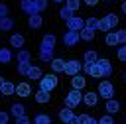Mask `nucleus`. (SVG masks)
<instances>
[{
  "mask_svg": "<svg viewBox=\"0 0 126 124\" xmlns=\"http://www.w3.org/2000/svg\"><path fill=\"white\" fill-rule=\"evenodd\" d=\"M81 100H83V94H81V91H79V89H73L71 93H67V94H65V106H69V108L79 106V104H81Z\"/></svg>",
  "mask_w": 126,
  "mask_h": 124,
  "instance_id": "nucleus-1",
  "label": "nucleus"
},
{
  "mask_svg": "<svg viewBox=\"0 0 126 124\" xmlns=\"http://www.w3.org/2000/svg\"><path fill=\"white\" fill-rule=\"evenodd\" d=\"M55 87H57V77H55V75H41V79H39V89L51 93Z\"/></svg>",
  "mask_w": 126,
  "mask_h": 124,
  "instance_id": "nucleus-2",
  "label": "nucleus"
},
{
  "mask_svg": "<svg viewBox=\"0 0 126 124\" xmlns=\"http://www.w3.org/2000/svg\"><path fill=\"white\" fill-rule=\"evenodd\" d=\"M112 94H114V85L108 83V81H102V83L98 85V96H102V98H110Z\"/></svg>",
  "mask_w": 126,
  "mask_h": 124,
  "instance_id": "nucleus-3",
  "label": "nucleus"
},
{
  "mask_svg": "<svg viewBox=\"0 0 126 124\" xmlns=\"http://www.w3.org/2000/svg\"><path fill=\"white\" fill-rule=\"evenodd\" d=\"M65 22H67V30H73V31H79V30L85 26V20H83L81 16H71V18H67Z\"/></svg>",
  "mask_w": 126,
  "mask_h": 124,
  "instance_id": "nucleus-4",
  "label": "nucleus"
},
{
  "mask_svg": "<svg viewBox=\"0 0 126 124\" xmlns=\"http://www.w3.org/2000/svg\"><path fill=\"white\" fill-rule=\"evenodd\" d=\"M53 47H55V35L53 33H45L43 39H41L39 51H53Z\"/></svg>",
  "mask_w": 126,
  "mask_h": 124,
  "instance_id": "nucleus-5",
  "label": "nucleus"
},
{
  "mask_svg": "<svg viewBox=\"0 0 126 124\" xmlns=\"http://www.w3.org/2000/svg\"><path fill=\"white\" fill-rule=\"evenodd\" d=\"M96 65H98V69H100V73H102V79L112 75V65H110V61H108V59L98 57V59H96Z\"/></svg>",
  "mask_w": 126,
  "mask_h": 124,
  "instance_id": "nucleus-6",
  "label": "nucleus"
},
{
  "mask_svg": "<svg viewBox=\"0 0 126 124\" xmlns=\"http://www.w3.org/2000/svg\"><path fill=\"white\" fill-rule=\"evenodd\" d=\"M81 37H79V31H73V30H67L65 33H63V43L67 45V47H73L77 41H79Z\"/></svg>",
  "mask_w": 126,
  "mask_h": 124,
  "instance_id": "nucleus-7",
  "label": "nucleus"
},
{
  "mask_svg": "<svg viewBox=\"0 0 126 124\" xmlns=\"http://www.w3.org/2000/svg\"><path fill=\"white\" fill-rule=\"evenodd\" d=\"M83 69H85V73H87V75L96 77V79H102V73H100V69H98L96 61H93V63H83Z\"/></svg>",
  "mask_w": 126,
  "mask_h": 124,
  "instance_id": "nucleus-8",
  "label": "nucleus"
},
{
  "mask_svg": "<svg viewBox=\"0 0 126 124\" xmlns=\"http://www.w3.org/2000/svg\"><path fill=\"white\" fill-rule=\"evenodd\" d=\"M79 71H81V61L71 59V61H67V63H65L63 73H67V75H75V73H79Z\"/></svg>",
  "mask_w": 126,
  "mask_h": 124,
  "instance_id": "nucleus-9",
  "label": "nucleus"
},
{
  "mask_svg": "<svg viewBox=\"0 0 126 124\" xmlns=\"http://www.w3.org/2000/svg\"><path fill=\"white\" fill-rule=\"evenodd\" d=\"M20 8H22V12H24V14H28V16L37 12V8H35V2H33V0H20ZM37 14H39V12H37Z\"/></svg>",
  "mask_w": 126,
  "mask_h": 124,
  "instance_id": "nucleus-10",
  "label": "nucleus"
},
{
  "mask_svg": "<svg viewBox=\"0 0 126 124\" xmlns=\"http://www.w3.org/2000/svg\"><path fill=\"white\" fill-rule=\"evenodd\" d=\"M71 85H73V89H79V91H83V89H85V85H87V79H85L83 75L75 73V75H71Z\"/></svg>",
  "mask_w": 126,
  "mask_h": 124,
  "instance_id": "nucleus-11",
  "label": "nucleus"
},
{
  "mask_svg": "<svg viewBox=\"0 0 126 124\" xmlns=\"http://www.w3.org/2000/svg\"><path fill=\"white\" fill-rule=\"evenodd\" d=\"M18 96H22V98H26V96H30L32 94V87L28 85V83H18V87H16V91H14Z\"/></svg>",
  "mask_w": 126,
  "mask_h": 124,
  "instance_id": "nucleus-12",
  "label": "nucleus"
},
{
  "mask_svg": "<svg viewBox=\"0 0 126 124\" xmlns=\"http://www.w3.org/2000/svg\"><path fill=\"white\" fill-rule=\"evenodd\" d=\"M104 108H106V112H108V114H116V112L120 110V102H118V100H114V98L110 96V98H106V106H104Z\"/></svg>",
  "mask_w": 126,
  "mask_h": 124,
  "instance_id": "nucleus-13",
  "label": "nucleus"
},
{
  "mask_svg": "<svg viewBox=\"0 0 126 124\" xmlns=\"http://www.w3.org/2000/svg\"><path fill=\"white\" fill-rule=\"evenodd\" d=\"M59 118H61L63 122H75V116H73V108H69V106L61 108V110H59Z\"/></svg>",
  "mask_w": 126,
  "mask_h": 124,
  "instance_id": "nucleus-14",
  "label": "nucleus"
},
{
  "mask_svg": "<svg viewBox=\"0 0 126 124\" xmlns=\"http://www.w3.org/2000/svg\"><path fill=\"white\" fill-rule=\"evenodd\" d=\"M49 65H51V69H53L55 73H63V69H65V61H63L61 57H53V59L49 61Z\"/></svg>",
  "mask_w": 126,
  "mask_h": 124,
  "instance_id": "nucleus-15",
  "label": "nucleus"
},
{
  "mask_svg": "<svg viewBox=\"0 0 126 124\" xmlns=\"http://www.w3.org/2000/svg\"><path fill=\"white\" fill-rule=\"evenodd\" d=\"M83 102H85L87 106H94V104L98 102V94L93 93V91H91V93H85V94H83Z\"/></svg>",
  "mask_w": 126,
  "mask_h": 124,
  "instance_id": "nucleus-16",
  "label": "nucleus"
},
{
  "mask_svg": "<svg viewBox=\"0 0 126 124\" xmlns=\"http://www.w3.org/2000/svg\"><path fill=\"white\" fill-rule=\"evenodd\" d=\"M79 37H81V39H85V41H91V39L94 37V30H91V28L83 26V28L79 30Z\"/></svg>",
  "mask_w": 126,
  "mask_h": 124,
  "instance_id": "nucleus-17",
  "label": "nucleus"
},
{
  "mask_svg": "<svg viewBox=\"0 0 126 124\" xmlns=\"http://www.w3.org/2000/svg\"><path fill=\"white\" fill-rule=\"evenodd\" d=\"M41 69L39 67H33V65H30V69H28V73H26V77L28 79H33V81H39L41 79Z\"/></svg>",
  "mask_w": 126,
  "mask_h": 124,
  "instance_id": "nucleus-18",
  "label": "nucleus"
},
{
  "mask_svg": "<svg viewBox=\"0 0 126 124\" xmlns=\"http://www.w3.org/2000/svg\"><path fill=\"white\" fill-rule=\"evenodd\" d=\"M43 24V20H41V16L35 12V14H30V18H28V26L30 28H39Z\"/></svg>",
  "mask_w": 126,
  "mask_h": 124,
  "instance_id": "nucleus-19",
  "label": "nucleus"
},
{
  "mask_svg": "<svg viewBox=\"0 0 126 124\" xmlns=\"http://www.w3.org/2000/svg\"><path fill=\"white\" fill-rule=\"evenodd\" d=\"M10 45L12 47H24V35L22 33H12L10 35Z\"/></svg>",
  "mask_w": 126,
  "mask_h": 124,
  "instance_id": "nucleus-20",
  "label": "nucleus"
},
{
  "mask_svg": "<svg viewBox=\"0 0 126 124\" xmlns=\"http://www.w3.org/2000/svg\"><path fill=\"white\" fill-rule=\"evenodd\" d=\"M12 28H14V22H12V18H8V16L0 18V30H2V31H10Z\"/></svg>",
  "mask_w": 126,
  "mask_h": 124,
  "instance_id": "nucleus-21",
  "label": "nucleus"
},
{
  "mask_svg": "<svg viewBox=\"0 0 126 124\" xmlns=\"http://www.w3.org/2000/svg\"><path fill=\"white\" fill-rule=\"evenodd\" d=\"M14 91H16V85H12V83L4 81V85H2V89H0V94H6V96H10V94H14Z\"/></svg>",
  "mask_w": 126,
  "mask_h": 124,
  "instance_id": "nucleus-22",
  "label": "nucleus"
},
{
  "mask_svg": "<svg viewBox=\"0 0 126 124\" xmlns=\"http://www.w3.org/2000/svg\"><path fill=\"white\" fill-rule=\"evenodd\" d=\"M75 122L77 124H94L96 118H91L89 114H81V116H75Z\"/></svg>",
  "mask_w": 126,
  "mask_h": 124,
  "instance_id": "nucleus-23",
  "label": "nucleus"
},
{
  "mask_svg": "<svg viewBox=\"0 0 126 124\" xmlns=\"http://www.w3.org/2000/svg\"><path fill=\"white\" fill-rule=\"evenodd\" d=\"M32 61V55H30V51H26V49H20L18 51V63H30Z\"/></svg>",
  "mask_w": 126,
  "mask_h": 124,
  "instance_id": "nucleus-24",
  "label": "nucleus"
},
{
  "mask_svg": "<svg viewBox=\"0 0 126 124\" xmlns=\"http://www.w3.org/2000/svg\"><path fill=\"white\" fill-rule=\"evenodd\" d=\"M35 100H37V102H41V104H43V102H49V93H47V91H43V89H39V91L35 93Z\"/></svg>",
  "mask_w": 126,
  "mask_h": 124,
  "instance_id": "nucleus-25",
  "label": "nucleus"
},
{
  "mask_svg": "<svg viewBox=\"0 0 126 124\" xmlns=\"http://www.w3.org/2000/svg\"><path fill=\"white\" fill-rule=\"evenodd\" d=\"M12 59V53L8 47H0V63H10Z\"/></svg>",
  "mask_w": 126,
  "mask_h": 124,
  "instance_id": "nucleus-26",
  "label": "nucleus"
},
{
  "mask_svg": "<svg viewBox=\"0 0 126 124\" xmlns=\"http://www.w3.org/2000/svg\"><path fill=\"white\" fill-rule=\"evenodd\" d=\"M83 59H85V63H93V61H96V59H98V53H96V51H93V49H89V51H85Z\"/></svg>",
  "mask_w": 126,
  "mask_h": 124,
  "instance_id": "nucleus-27",
  "label": "nucleus"
},
{
  "mask_svg": "<svg viewBox=\"0 0 126 124\" xmlns=\"http://www.w3.org/2000/svg\"><path fill=\"white\" fill-rule=\"evenodd\" d=\"M85 26L96 31V28H98V18H96V16H91V18H87V20H85Z\"/></svg>",
  "mask_w": 126,
  "mask_h": 124,
  "instance_id": "nucleus-28",
  "label": "nucleus"
},
{
  "mask_svg": "<svg viewBox=\"0 0 126 124\" xmlns=\"http://www.w3.org/2000/svg\"><path fill=\"white\" fill-rule=\"evenodd\" d=\"M33 122H35V124H51V116H47V114H37V116H33Z\"/></svg>",
  "mask_w": 126,
  "mask_h": 124,
  "instance_id": "nucleus-29",
  "label": "nucleus"
},
{
  "mask_svg": "<svg viewBox=\"0 0 126 124\" xmlns=\"http://www.w3.org/2000/svg\"><path fill=\"white\" fill-rule=\"evenodd\" d=\"M104 22H106L110 28H114V26L118 24V16H116V14H106V16H104Z\"/></svg>",
  "mask_w": 126,
  "mask_h": 124,
  "instance_id": "nucleus-30",
  "label": "nucleus"
},
{
  "mask_svg": "<svg viewBox=\"0 0 126 124\" xmlns=\"http://www.w3.org/2000/svg\"><path fill=\"white\" fill-rule=\"evenodd\" d=\"M104 41H106V45H110V47H112V45H118V41H116V33H114V31H108L106 37H104Z\"/></svg>",
  "mask_w": 126,
  "mask_h": 124,
  "instance_id": "nucleus-31",
  "label": "nucleus"
},
{
  "mask_svg": "<svg viewBox=\"0 0 126 124\" xmlns=\"http://www.w3.org/2000/svg\"><path fill=\"white\" fill-rule=\"evenodd\" d=\"M39 59H41L43 63H49V61L53 59V51H39Z\"/></svg>",
  "mask_w": 126,
  "mask_h": 124,
  "instance_id": "nucleus-32",
  "label": "nucleus"
},
{
  "mask_svg": "<svg viewBox=\"0 0 126 124\" xmlns=\"http://www.w3.org/2000/svg\"><path fill=\"white\" fill-rule=\"evenodd\" d=\"M59 16H61L63 20H67V18H71V16H73V10H71V8H67V6H63V8L59 10Z\"/></svg>",
  "mask_w": 126,
  "mask_h": 124,
  "instance_id": "nucleus-33",
  "label": "nucleus"
},
{
  "mask_svg": "<svg viewBox=\"0 0 126 124\" xmlns=\"http://www.w3.org/2000/svg\"><path fill=\"white\" fill-rule=\"evenodd\" d=\"M24 112H26L24 104H12V114H14V116H20V114H24Z\"/></svg>",
  "mask_w": 126,
  "mask_h": 124,
  "instance_id": "nucleus-34",
  "label": "nucleus"
},
{
  "mask_svg": "<svg viewBox=\"0 0 126 124\" xmlns=\"http://www.w3.org/2000/svg\"><path fill=\"white\" fill-rule=\"evenodd\" d=\"M114 33H116L118 45H120V43H126V30H118V31H114Z\"/></svg>",
  "mask_w": 126,
  "mask_h": 124,
  "instance_id": "nucleus-35",
  "label": "nucleus"
},
{
  "mask_svg": "<svg viewBox=\"0 0 126 124\" xmlns=\"http://www.w3.org/2000/svg\"><path fill=\"white\" fill-rule=\"evenodd\" d=\"M116 55H118V59H120V61H126V43H120V47H118Z\"/></svg>",
  "mask_w": 126,
  "mask_h": 124,
  "instance_id": "nucleus-36",
  "label": "nucleus"
},
{
  "mask_svg": "<svg viewBox=\"0 0 126 124\" xmlns=\"http://www.w3.org/2000/svg\"><path fill=\"white\" fill-rule=\"evenodd\" d=\"M65 6H67V8H71V10L75 12V10L81 6V0H65Z\"/></svg>",
  "mask_w": 126,
  "mask_h": 124,
  "instance_id": "nucleus-37",
  "label": "nucleus"
},
{
  "mask_svg": "<svg viewBox=\"0 0 126 124\" xmlns=\"http://www.w3.org/2000/svg\"><path fill=\"white\" fill-rule=\"evenodd\" d=\"M96 30H98V31H110V26H108V24L104 22V18H102V20H98V28H96Z\"/></svg>",
  "mask_w": 126,
  "mask_h": 124,
  "instance_id": "nucleus-38",
  "label": "nucleus"
},
{
  "mask_svg": "<svg viewBox=\"0 0 126 124\" xmlns=\"http://www.w3.org/2000/svg\"><path fill=\"white\" fill-rule=\"evenodd\" d=\"M30 65H32V63H18V73H20V75H26L28 69H30Z\"/></svg>",
  "mask_w": 126,
  "mask_h": 124,
  "instance_id": "nucleus-39",
  "label": "nucleus"
},
{
  "mask_svg": "<svg viewBox=\"0 0 126 124\" xmlns=\"http://www.w3.org/2000/svg\"><path fill=\"white\" fill-rule=\"evenodd\" d=\"M35 2V8H37V12H43L45 8H47V0H33Z\"/></svg>",
  "mask_w": 126,
  "mask_h": 124,
  "instance_id": "nucleus-40",
  "label": "nucleus"
},
{
  "mask_svg": "<svg viewBox=\"0 0 126 124\" xmlns=\"http://www.w3.org/2000/svg\"><path fill=\"white\" fill-rule=\"evenodd\" d=\"M96 122H100V124H112V122H114V118H112V114H108V116H102V118H98Z\"/></svg>",
  "mask_w": 126,
  "mask_h": 124,
  "instance_id": "nucleus-41",
  "label": "nucleus"
},
{
  "mask_svg": "<svg viewBox=\"0 0 126 124\" xmlns=\"http://www.w3.org/2000/svg\"><path fill=\"white\" fill-rule=\"evenodd\" d=\"M16 122H18V124H28V122H30V118H28V116H24V114H20V116H16Z\"/></svg>",
  "mask_w": 126,
  "mask_h": 124,
  "instance_id": "nucleus-42",
  "label": "nucleus"
},
{
  "mask_svg": "<svg viewBox=\"0 0 126 124\" xmlns=\"http://www.w3.org/2000/svg\"><path fill=\"white\" fill-rule=\"evenodd\" d=\"M8 14H10L8 6H6V4H0V18H4V16H8Z\"/></svg>",
  "mask_w": 126,
  "mask_h": 124,
  "instance_id": "nucleus-43",
  "label": "nucleus"
},
{
  "mask_svg": "<svg viewBox=\"0 0 126 124\" xmlns=\"http://www.w3.org/2000/svg\"><path fill=\"white\" fill-rule=\"evenodd\" d=\"M8 122V114L6 112H0V124H6Z\"/></svg>",
  "mask_w": 126,
  "mask_h": 124,
  "instance_id": "nucleus-44",
  "label": "nucleus"
},
{
  "mask_svg": "<svg viewBox=\"0 0 126 124\" xmlns=\"http://www.w3.org/2000/svg\"><path fill=\"white\" fill-rule=\"evenodd\" d=\"M96 2H98V0H85V4H87V6H94Z\"/></svg>",
  "mask_w": 126,
  "mask_h": 124,
  "instance_id": "nucleus-45",
  "label": "nucleus"
},
{
  "mask_svg": "<svg viewBox=\"0 0 126 124\" xmlns=\"http://www.w3.org/2000/svg\"><path fill=\"white\" fill-rule=\"evenodd\" d=\"M122 12H124V14H126V0H124V2H122Z\"/></svg>",
  "mask_w": 126,
  "mask_h": 124,
  "instance_id": "nucleus-46",
  "label": "nucleus"
},
{
  "mask_svg": "<svg viewBox=\"0 0 126 124\" xmlns=\"http://www.w3.org/2000/svg\"><path fill=\"white\" fill-rule=\"evenodd\" d=\"M2 85H4V79H2V77H0V89H2Z\"/></svg>",
  "mask_w": 126,
  "mask_h": 124,
  "instance_id": "nucleus-47",
  "label": "nucleus"
},
{
  "mask_svg": "<svg viewBox=\"0 0 126 124\" xmlns=\"http://www.w3.org/2000/svg\"><path fill=\"white\" fill-rule=\"evenodd\" d=\"M53 2H55V4H61V2H65V0H53Z\"/></svg>",
  "mask_w": 126,
  "mask_h": 124,
  "instance_id": "nucleus-48",
  "label": "nucleus"
},
{
  "mask_svg": "<svg viewBox=\"0 0 126 124\" xmlns=\"http://www.w3.org/2000/svg\"><path fill=\"white\" fill-rule=\"evenodd\" d=\"M124 81H126V73H124Z\"/></svg>",
  "mask_w": 126,
  "mask_h": 124,
  "instance_id": "nucleus-49",
  "label": "nucleus"
},
{
  "mask_svg": "<svg viewBox=\"0 0 126 124\" xmlns=\"http://www.w3.org/2000/svg\"><path fill=\"white\" fill-rule=\"evenodd\" d=\"M124 122H126V116H124Z\"/></svg>",
  "mask_w": 126,
  "mask_h": 124,
  "instance_id": "nucleus-50",
  "label": "nucleus"
},
{
  "mask_svg": "<svg viewBox=\"0 0 126 124\" xmlns=\"http://www.w3.org/2000/svg\"><path fill=\"white\" fill-rule=\"evenodd\" d=\"M104 2H110V0H104Z\"/></svg>",
  "mask_w": 126,
  "mask_h": 124,
  "instance_id": "nucleus-51",
  "label": "nucleus"
}]
</instances>
